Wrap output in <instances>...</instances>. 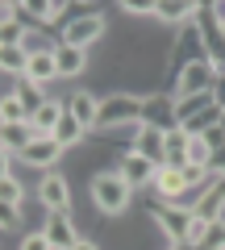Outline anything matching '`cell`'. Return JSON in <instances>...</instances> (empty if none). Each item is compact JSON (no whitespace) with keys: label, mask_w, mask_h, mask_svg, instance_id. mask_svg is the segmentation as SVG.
Returning <instances> with one entry per match:
<instances>
[{"label":"cell","mask_w":225,"mask_h":250,"mask_svg":"<svg viewBox=\"0 0 225 250\" xmlns=\"http://www.w3.org/2000/svg\"><path fill=\"white\" fill-rule=\"evenodd\" d=\"M92 192V208H96L100 217H125L129 208H134V188L121 179L117 167H108V171H96L88 184Z\"/></svg>","instance_id":"6da1fadb"},{"label":"cell","mask_w":225,"mask_h":250,"mask_svg":"<svg viewBox=\"0 0 225 250\" xmlns=\"http://www.w3.org/2000/svg\"><path fill=\"white\" fill-rule=\"evenodd\" d=\"M142 96H146V92H129V88L104 92V96H100V121H96V129H100V134H113V129H121V125L138 129V125H142Z\"/></svg>","instance_id":"7a4b0ae2"},{"label":"cell","mask_w":225,"mask_h":250,"mask_svg":"<svg viewBox=\"0 0 225 250\" xmlns=\"http://www.w3.org/2000/svg\"><path fill=\"white\" fill-rule=\"evenodd\" d=\"M150 221L159 225V233L171 242L175 250H188V233H192V213L188 205H167V200H150Z\"/></svg>","instance_id":"3957f363"},{"label":"cell","mask_w":225,"mask_h":250,"mask_svg":"<svg viewBox=\"0 0 225 250\" xmlns=\"http://www.w3.org/2000/svg\"><path fill=\"white\" fill-rule=\"evenodd\" d=\"M217 67L208 59H200V62H188L184 71H175L171 75V96L175 100H192V96H208L213 92V83H217Z\"/></svg>","instance_id":"277c9868"},{"label":"cell","mask_w":225,"mask_h":250,"mask_svg":"<svg viewBox=\"0 0 225 250\" xmlns=\"http://www.w3.org/2000/svg\"><path fill=\"white\" fill-rule=\"evenodd\" d=\"M104 34H108V17L100 9H92V13H80V17L67 21L63 34H59V42L80 46V50H92L96 42H104Z\"/></svg>","instance_id":"5b68a950"},{"label":"cell","mask_w":225,"mask_h":250,"mask_svg":"<svg viewBox=\"0 0 225 250\" xmlns=\"http://www.w3.org/2000/svg\"><path fill=\"white\" fill-rule=\"evenodd\" d=\"M154 200H167V205H196V192H192L184 167H159V179H154Z\"/></svg>","instance_id":"8992f818"},{"label":"cell","mask_w":225,"mask_h":250,"mask_svg":"<svg viewBox=\"0 0 225 250\" xmlns=\"http://www.w3.org/2000/svg\"><path fill=\"white\" fill-rule=\"evenodd\" d=\"M196 25H200V38H205L208 62L225 75V29H221V21H217L213 4H200V9H196Z\"/></svg>","instance_id":"52a82bcc"},{"label":"cell","mask_w":225,"mask_h":250,"mask_svg":"<svg viewBox=\"0 0 225 250\" xmlns=\"http://www.w3.org/2000/svg\"><path fill=\"white\" fill-rule=\"evenodd\" d=\"M142 125H150V129H175L180 125V113H175V96L171 92H146L142 96Z\"/></svg>","instance_id":"ba28073f"},{"label":"cell","mask_w":225,"mask_h":250,"mask_svg":"<svg viewBox=\"0 0 225 250\" xmlns=\"http://www.w3.org/2000/svg\"><path fill=\"white\" fill-rule=\"evenodd\" d=\"M63 154H67V150L54 142V138H34V142L17 154V163H21V167H29V171H42V175H46V171H59Z\"/></svg>","instance_id":"9c48e42d"},{"label":"cell","mask_w":225,"mask_h":250,"mask_svg":"<svg viewBox=\"0 0 225 250\" xmlns=\"http://www.w3.org/2000/svg\"><path fill=\"white\" fill-rule=\"evenodd\" d=\"M38 200H42L46 213H67L71 208V179L63 171H46L38 179Z\"/></svg>","instance_id":"30bf717a"},{"label":"cell","mask_w":225,"mask_h":250,"mask_svg":"<svg viewBox=\"0 0 225 250\" xmlns=\"http://www.w3.org/2000/svg\"><path fill=\"white\" fill-rule=\"evenodd\" d=\"M117 171H121V179H125L129 188H154V179H159V167H154L150 159H142V154H134V150H125L117 159Z\"/></svg>","instance_id":"8fae6325"},{"label":"cell","mask_w":225,"mask_h":250,"mask_svg":"<svg viewBox=\"0 0 225 250\" xmlns=\"http://www.w3.org/2000/svg\"><path fill=\"white\" fill-rule=\"evenodd\" d=\"M129 150L142 154V159H150L154 167H163V163H167V134H163V129H150V125H138Z\"/></svg>","instance_id":"7c38bea8"},{"label":"cell","mask_w":225,"mask_h":250,"mask_svg":"<svg viewBox=\"0 0 225 250\" xmlns=\"http://www.w3.org/2000/svg\"><path fill=\"white\" fill-rule=\"evenodd\" d=\"M67 113L75 117V121L88 129V134H96V121H100V96L88 88H75L71 96H67Z\"/></svg>","instance_id":"4fadbf2b"},{"label":"cell","mask_w":225,"mask_h":250,"mask_svg":"<svg viewBox=\"0 0 225 250\" xmlns=\"http://www.w3.org/2000/svg\"><path fill=\"white\" fill-rule=\"evenodd\" d=\"M42 233L50 238V246H54V250H71L75 242L83 238V233L75 229L71 213H46V221H42Z\"/></svg>","instance_id":"5bb4252c"},{"label":"cell","mask_w":225,"mask_h":250,"mask_svg":"<svg viewBox=\"0 0 225 250\" xmlns=\"http://www.w3.org/2000/svg\"><path fill=\"white\" fill-rule=\"evenodd\" d=\"M54 62H59V80H80V75L88 71V62H92V50H80V46L59 42L54 46Z\"/></svg>","instance_id":"9a60e30c"},{"label":"cell","mask_w":225,"mask_h":250,"mask_svg":"<svg viewBox=\"0 0 225 250\" xmlns=\"http://www.w3.org/2000/svg\"><path fill=\"white\" fill-rule=\"evenodd\" d=\"M192 213H196L200 221H221V217H225V175L213 179V184L200 192V200L192 205Z\"/></svg>","instance_id":"2e32d148"},{"label":"cell","mask_w":225,"mask_h":250,"mask_svg":"<svg viewBox=\"0 0 225 250\" xmlns=\"http://www.w3.org/2000/svg\"><path fill=\"white\" fill-rule=\"evenodd\" d=\"M196 0H159V9H154V21H163V25H171V29H184L196 21Z\"/></svg>","instance_id":"e0dca14e"},{"label":"cell","mask_w":225,"mask_h":250,"mask_svg":"<svg viewBox=\"0 0 225 250\" xmlns=\"http://www.w3.org/2000/svg\"><path fill=\"white\" fill-rule=\"evenodd\" d=\"M63 113H67V100H46L42 108H38L34 117H29V125H34V134L38 138H54V129H59V121H63Z\"/></svg>","instance_id":"ac0fdd59"},{"label":"cell","mask_w":225,"mask_h":250,"mask_svg":"<svg viewBox=\"0 0 225 250\" xmlns=\"http://www.w3.org/2000/svg\"><path fill=\"white\" fill-rule=\"evenodd\" d=\"M34 125H29V121H17V125H0V150H4V154H13V159H17V154L21 150H25V146L29 142H34Z\"/></svg>","instance_id":"d6986e66"},{"label":"cell","mask_w":225,"mask_h":250,"mask_svg":"<svg viewBox=\"0 0 225 250\" xmlns=\"http://www.w3.org/2000/svg\"><path fill=\"white\" fill-rule=\"evenodd\" d=\"M9 92H13V96L21 100V104H25V113H29V117H34L38 108H42L46 100H50V92H46L42 83H34V80H25V75H21V80H9Z\"/></svg>","instance_id":"ffe728a7"},{"label":"cell","mask_w":225,"mask_h":250,"mask_svg":"<svg viewBox=\"0 0 225 250\" xmlns=\"http://www.w3.org/2000/svg\"><path fill=\"white\" fill-rule=\"evenodd\" d=\"M25 80L42 83V88H50L54 80H59V62H54V50H38L29 54V67H25Z\"/></svg>","instance_id":"44dd1931"},{"label":"cell","mask_w":225,"mask_h":250,"mask_svg":"<svg viewBox=\"0 0 225 250\" xmlns=\"http://www.w3.org/2000/svg\"><path fill=\"white\" fill-rule=\"evenodd\" d=\"M63 9H71V4H50V0H21V13H25L29 25H54V21L63 17Z\"/></svg>","instance_id":"7402d4cb"},{"label":"cell","mask_w":225,"mask_h":250,"mask_svg":"<svg viewBox=\"0 0 225 250\" xmlns=\"http://www.w3.org/2000/svg\"><path fill=\"white\" fill-rule=\"evenodd\" d=\"M25 67H29V50H25V46H0V75L21 80Z\"/></svg>","instance_id":"603a6c76"},{"label":"cell","mask_w":225,"mask_h":250,"mask_svg":"<svg viewBox=\"0 0 225 250\" xmlns=\"http://www.w3.org/2000/svg\"><path fill=\"white\" fill-rule=\"evenodd\" d=\"M54 142L63 146V150H75V146L88 142V129H83L80 121H75L71 113H63V121H59V129H54Z\"/></svg>","instance_id":"cb8c5ba5"},{"label":"cell","mask_w":225,"mask_h":250,"mask_svg":"<svg viewBox=\"0 0 225 250\" xmlns=\"http://www.w3.org/2000/svg\"><path fill=\"white\" fill-rule=\"evenodd\" d=\"M21 205H25V184L9 171L0 179V208H21Z\"/></svg>","instance_id":"d4e9b609"},{"label":"cell","mask_w":225,"mask_h":250,"mask_svg":"<svg viewBox=\"0 0 225 250\" xmlns=\"http://www.w3.org/2000/svg\"><path fill=\"white\" fill-rule=\"evenodd\" d=\"M17 121H29V113L13 92H4V100H0V125H17Z\"/></svg>","instance_id":"484cf974"},{"label":"cell","mask_w":225,"mask_h":250,"mask_svg":"<svg viewBox=\"0 0 225 250\" xmlns=\"http://www.w3.org/2000/svg\"><path fill=\"white\" fill-rule=\"evenodd\" d=\"M213 146H208L205 142V138H192V142H188V163H192V167H213Z\"/></svg>","instance_id":"4316f807"},{"label":"cell","mask_w":225,"mask_h":250,"mask_svg":"<svg viewBox=\"0 0 225 250\" xmlns=\"http://www.w3.org/2000/svg\"><path fill=\"white\" fill-rule=\"evenodd\" d=\"M125 17H154V9H159V0H121L117 4Z\"/></svg>","instance_id":"83f0119b"},{"label":"cell","mask_w":225,"mask_h":250,"mask_svg":"<svg viewBox=\"0 0 225 250\" xmlns=\"http://www.w3.org/2000/svg\"><path fill=\"white\" fill-rule=\"evenodd\" d=\"M196 250H225V217H221V221H213V225H208L205 242H200Z\"/></svg>","instance_id":"f1b7e54d"},{"label":"cell","mask_w":225,"mask_h":250,"mask_svg":"<svg viewBox=\"0 0 225 250\" xmlns=\"http://www.w3.org/2000/svg\"><path fill=\"white\" fill-rule=\"evenodd\" d=\"M17 250H54V246H50V238H46L42 229H29V233H21Z\"/></svg>","instance_id":"f546056e"},{"label":"cell","mask_w":225,"mask_h":250,"mask_svg":"<svg viewBox=\"0 0 225 250\" xmlns=\"http://www.w3.org/2000/svg\"><path fill=\"white\" fill-rule=\"evenodd\" d=\"M0 225H4V233H17V225H21V208H0Z\"/></svg>","instance_id":"4dcf8cb0"},{"label":"cell","mask_w":225,"mask_h":250,"mask_svg":"<svg viewBox=\"0 0 225 250\" xmlns=\"http://www.w3.org/2000/svg\"><path fill=\"white\" fill-rule=\"evenodd\" d=\"M213 104L225 113V75H217V83H213Z\"/></svg>","instance_id":"1f68e13d"},{"label":"cell","mask_w":225,"mask_h":250,"mask_svg":"<svg viewBox=\"0 0 225 250\" xmlns=\"http://www.w3.org/2000/svg\"><path fill=\"white\" fill-rule=\"evenodd\" d=\"M71 250H100V242H96V238H80Z\"/></svg>","instance_id":"d6a6232c"},{"label":"cell","mask_w":225,"mask_h":250,"mask_svg":"<svg viewBox=\"0 0 225 250\" xmlns=\"http://www.w3.org/2000/svg\"><path fill=\"white\" fill-rule=\"evenodd\" d=\"M221 29H225V21H221Z\"/></svg>","instance_id":"836d02e7"}]
</instances>
